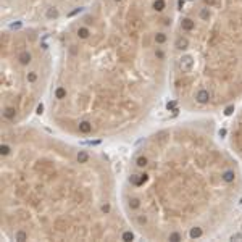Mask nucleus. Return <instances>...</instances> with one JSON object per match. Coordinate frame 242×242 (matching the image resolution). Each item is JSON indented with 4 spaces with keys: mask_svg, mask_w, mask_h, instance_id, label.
Here are the masks:
<instances>
[{
    "mask_svg": "<svg viewBox=\"0 0 242 242\" xmlns=\"http://www.w3.org/2000/svg\"><path fill=\"white\" fill-rule=\"evenodd\" d=\"M200 18L204 21H208V18H210V10L208 8H202L200 10Z\"/></svg>",
    "mask_w": 242,
    "mask_h": 242,
    "instance_id": "6",
    "label": "nucleus"
},
{
    "mask_svg": "<svg viewBox=\"0 0 242 242\" xmlns=\"http://www.w3.org/2000/svg\"><path fill=\"white\" fill-rule=\"evenodd\" d=\"M205 3L208 5V7H213V5L218 3V0H205Z\"/></svg>",
    "mask_w": 242,
    "mask_h": 242,
    "instance_id": "7",
    "label": "nucleus"
},
{
    "mask_svg": "<svg viewBox=\"0 0 242 242\" xmlns=\"http://www.w3.org/2000/svg\"><path fill=\"white\" fill-rule=\"evenodd\" d=\"M115 2H121V0H115Z\"/></svg>",
    "mask_w": 242,
    "mask_h": 242,
    "instance_id": "9",
    "label": "nucleus"
},
{
    "mask_svg": "<svg viewBox=\"0 0 242 242\" xmlns=\"http://www.w3.org/2000/svg\"><path fill=\"white\" fill-rule=\"evenodd\" d=\"M111 173L99 157L36 129L2 144V224L15 240L126 237L113 215Z\"/></svg>",
    "mask_w": 242,
    "mask_h": 242,
    "instance_id": "1",
    "label": "nucleus"
},
{
    "mask_svg": "<svg viewBox=\"0 0 242 242\" xmlns=\"http://www.w3.org/2000/svg\"><path fill=\"white\" fill-rule=\"evenodd\" d=\"M178 7H179V10H182V7H184V0H178Z\"/></svg>",
    "mask_w": 242,
    "mask_h": 242,
    "instance_id": "8",
    "label": "nucleus"
},
{
    "mask_svg": "<svg viewBox=\"0 0 242 242\" xmlns=\"http://www.w3.org/2000/svg\"><path fill=\"white\" fill-rule=\"evenodd\" d=\"M174 47H176L178 50H186V49H189V41H187V37H178L176 39V42H174Z\"/></svg>",
    "mask_w": 242,
    "mask_h": 242,
    "instance_id": "2",
    "label": "nucleus"
},
{
    "mask_svg": "<svg viewBox=\"0 0 242 242\" xmlns=\"http://www.w3.org/2000/svg\"><path fill=\"white\" fill-rule=\"evenodd\" d=\"M152 7H154L155 12L160 13V12H163V10L166 8V2H165V0H155V2L152 3Z\"/></svg>",
    "mask_w": 242,
    "mask_h": 242,
    "instance_id": "4",
    "label": "nucleus"
},
{
    "mask_svg": "<svg viewBox=\"0 0 242 242\" xmlns=\"http://www.w3.org/2000/svg\"><path fill=\"white\" fill-rule=\"evenodd\" d=\"M181 27H182V31H192V29H195V21H192L190 18H184L182 21H181Z\"/></svg>",
    "mask_w": 242,
    "mask_h": 242,
    "instance_id": "3",
    "label": "nucleus"
},
{
    "mask_svg": "<svg viewBox=\"0 0 242 242\" xmlns=\"http://www.w3.org/2000/svg\"><path fill=\"white\" fill-rule=\"evenodd\" d=\"M58 10L55 8V7H50V8H47V12H45V16L49 20H55V18H58Z\"/></svg>",
    "mask_w": 242,
    "mask_h": 242,
    "instance_id": "5",
    "label": "nucleus"
}]
</instances>
